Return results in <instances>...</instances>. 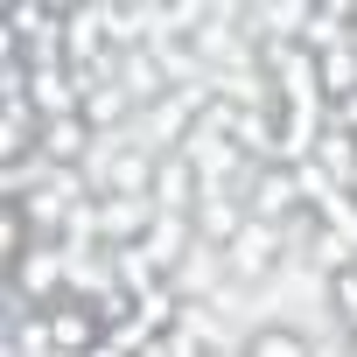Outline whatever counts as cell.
I'll return each instance as SVG.
<instances>
[{
  "label": "cell",
  "mask_w": 357,
  "mask_h": 357,
  "mask_svg": "<svg viewBox=\"0 0 357 357\" xmlns=\"http://www.w3.org/2000/svg\"><path fill=\"white\" fill-rule=\"evenodd\" d=\"M287 252H294V245H287V231L252 218V225H245V238L225 252V273H231L238 287H259V280H273V273H280V259H287Z\"/></svg>",
  "instance_id": "6da1fadb"
},
{
  "label": "cell",
  "mask_w": 357,
  "mask_h": 357,
  "mask_svg": "<svg viewBox=\"0 0 357 357\" xmlns=\"http://www.w3.org/2000/svg\"><path fill=\"white\" fill-rule=\"evenodd\" d=\"M245 357H308V336L287 329V322H266V329L245 343Z\"/></svg>",
  "instance_id": "3957f363"
},
{
  "label": "cell",
  "mask_w": 357,
  "mask_h": 357,
  "mask_svg": "<svg viewBox=\"0 0 357 357\" xmlns=\"http://www.w3.org/2000/svg\"><path fill=\"white\" fill-rule=\"evenodd\" d=\"M245 225H252L245 197H204L197 204V245H211V252H231L245 238Z\"/></svg>",
  "instance_id": "7a4b0ae2"
}]
</instances>
